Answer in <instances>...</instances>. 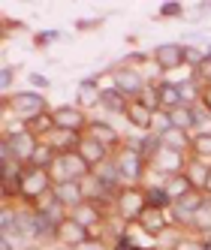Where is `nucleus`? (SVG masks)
I'll list each match as a JSON object with an SVG mask.
<instances>
[{
    "mask_svg": "<svg viewBox=\"0 0 211 250\" xmlns=\"http://www.w3.org/2000/svg\"><path fill=\"white\" fill-rule=\"evenodd\" d=\"M205 55H208V51H202V48H196V45H190V42H187V63H190L193 69H196V66L205 61Z\"/></svg>",
    "mask_w": 211,
    "mask_h": 250,
    "instance_id": "38",
    "label": "nucleus"
},
{
    "mask_svg": "<svg viewBox=\"0 0 211 250\" xmlns=\"http://www.w3.org/2000/svg\"><path fill=\"white\" fill-rule=\"evenodd\" d=\"M190 157H196V160H202V163H208V166H211V133H208V130L193 133Z\"/></svg>",
    "mask_w": 211,
    "mask_h": 250,
    "instance_id": "24",
    "label": "nucleus"
},
{
    "mask_svg": "<svg viewBox=\"0 0 211 250\" xmlns=\"http://www.w3.org/2000/svg\"><path fill=\"white\" fill-rule=\"evenodd\" d=\"M12 30H15V33H24V30H27V24H24V21H12V19H3V40L9 37Z\"/></svg>",
    "mask_w": 211,
    "mask_h": 250,
    "instance_id": "40",
    "label": "nucleus"
},
{
    "mask_svg": "<svg viewBox=\"0 0 211 250\" xmlns=\"http://www.w3.org/2000/svg\"><path fill=\"white\" fill-rule=\"evenodd\" d=\"M202 193L211 199V169H208V178H205V187H202Z\"/></svg>",
    "mask_w": 211,
    "mask_h": 250,
    "instance_id": "45",
    "label": "nucleus"
},
{
    "mask_svg": "<svg viewBox=\"0 0 211 250\" xmlns=\"http://www.w3.org/2000/svg\"><path fill=\"white\" fill-rule=\"evenodd\" d=\"M103 21H106V19H94V21L84 19V21H76V30H94V27H100Z\"/></svg>",
    "mask_w": 211,
    "mask_h": 250,
    "instance_id": "43",
    "label": "nucleus"
},
{
    "mask_svg": "<svg viewBox=\"0 0 211 250\" xmlns=\"http://www.w3.org/2000/svg\"><path fill=\"white\" fill-rule=\"evenodd\" d=\"M55 40H61V30H40V33H33V45H37V48H45Z\"/></svg>",
    "mask_w": 211,
    "mask_h": 250,
    "instance_id": "36",
    "label": "nucleus"
},
{
    "mask_svg": "<svg viewBox=\"0 0 211 250\" xmlns=\"http://www.w3.org/2000/svg\"><path fill=\"white\" fill-rule=\"evenodd\" d=\"M139 100H142L151 112H163V103H160V87H157V82H148V87L142 91V97H139Z\"/></svg>",
    "mask_w": 211,
    "mask_h": 250,
    "instance_id": "30",
    "label": "nucleus"
},
{
    "mask_svg": "<svg viewBox=\"0 0 211 250\" xmlns=\"http://www.w3.org/2000/svg\"><path fill=\"white\" fill-rule=\"evenodd\" d=\"M175 250H205V241L202 238H187V235H181V241H178V247Z\"/></svg>",
    "mask_w": 211,
    "mask_h": 250,
    "instance_id": "39",
    "label": "nucleus"
},
{
    "mask_svg": "<svg viewBox=\"0 0 211 250\" xmlns=\"http://www.w3.org/2000/svg\"><path fill=\"white\" fill-rule=\"evenodd\" d=\"M157 87H160V103H163V112L178 109L181 103V91H178V82H169V79H157Z\"/></svg>",
    "mask_w": 211,
    "mask_h": 250,
    "instance_id": "23",
    "label": "nucleus"
},
{
    "mask_svg": "<svg viewBox=\"0 0 211 250\" xmlns=\"http://www.w3.org/2000/svg\"><path fill=\"white\" fill-rule=\"evenodd\" d=\"M51 118H55V127L58 130L82 133V136L87 130V124H91V118H87L84 109H79V105H58V109H51Z\"/></svg>",
    "mask_w": 211,
    "mask_h": 250,
    "instance_id": "9",
    "label": "nucleus"
},
{
    "mask_svg": "<svg viewBox=\"0 0 211 250\" xmlns=\"http://www.w3.org/2000/svg\"><path fill=\"white\" fill-rule=\"evenodd\" d=\"M91 82L97 84V91H100V94H112V91H118V82H115V66L94 73V76H91Z\"/></svg>",
    "mask_w": 211,
    "mask_h": 250,
    "instance_id": "27",
    "label": "nucleus"
},
{
    "mask_svg": "<svg viewBox=\"0 0 211 250\" xmlns=\"http://www.w3.org/2000/svg\"><path fill=\"white\" fill-rule=\"evenodd\" d=\"M61 163H63V175H66V181H84V178H91L94 169L84 163V160L79 157V151L73 154H63L61 157Z\"/></svg>",
    "mask_w": 211,
    "mask_h": 250,
    "instance_id": "19",
    "label": "nucleus"
},
{
    "mask_svg": "<svg viewBox=\"0 0 211 250\" xmlns=\"http://www.w3.org/2000/svg\"><path fill=\"white\" fill-rule=\"evenodd\" d=\"M187 6L184 3H163L160 6V19H184Z\"/></svg>",
    "mask_w": 211,
    "mask_h": 250,
    "instance_id": "35",
    "label": "nucleus"
},
{
    "mask_svg": "<svg viewBox=\"0 0 211 250\" xmlns=\"http://www.w3.org/2000/svg\"><path fill=\"white\" fill-rule=\"evenodd\" d=\"M145 196H148V205L151 208H172V199H169V193L163 190V184L145 187Z\"/></svg>",
    "mask_w": 211,
    "mask_h": 250,
    "instance_id": "28",
    "label": "nucleus"
},
{
    "mask_svg": "<svg viewBox=\"0 0 211 250\" xmlns=\"http://www.w3.org/2000/svg\"><path fill=\"white\" fill-rule=\"evenodd\" d=\"M84 136L97 139L100 145H106L112 154H115L121 145H124V136H121V133L112 127V124H109V121H91V124H87V130H84Z\"/></svg>",
    "mask_w": 211,
    "mask_h": 250,
    "instance_id": "13",
    "label": "nucleus"
},
{
    "mask_svg": "<svg viewBox=\"0 0 211 250\" xmlns=\"http://www.w3.org/2000/svg\"><path fill=\"white\" fill-rule=\"evenodd\" d=\"M55 160H58V154L51 151V148L45 145V142H40V148L33 151V160H30V166H33V169H42V172H48L51 166H55Z\"/></svg>",
    "mask_w": 211,
    "mask_h": 250,
    "instance_id": "25",
    "label": "nucleus"
},
{
    "mask_svg": "<svg viewBox=\"0 0 211 250\" xmlns=\"http://www.w3.org/2000/svg\"><path fill=\"white\" fill-rule=\"evenodd\" d=\"M208 163H202V160H196V157H193V163L187 166V175H190V181H193V187H205V178H208Z\"/></svg>",
    "mask_w": 211,
    "mask_h": 250,
    "instance_id": "29",
    "label": "nucleus"
},
{
    "mask_svg": "<svg viewBox=\"0 0 211 250\" xmlns=\"http://www.w3.org/2000/svg\"><path fill=\"white\" fill-rule=\"evenodd\" d=\"M27 130H30V124L21 118H6V124H3V136H21Z\"/></svg>",
    "mask_w": 211,
    "mask_h": 250,
    "instance_id": "34",
    "label": "nucleus"
},
{
    "mask_svg": "<svg viewBox=\"0 0 211 250\" xmlns=\"http://www.w3.org/2000/svg\"><path fill=\"white\" fill-rule=\"evenodd\" d=\"M51 187H55V181L48 178V172L33 169V166H21V181H19V202L21 205L33 208L51 193Z\"/></svg>",
    "mask_w": 211,
    "mask_h": 250,
    "instance_id": "2",
    "label": "nucleus"
},
{
    "mask_svg": "<svg viewBox=\"0 0 211 250\" xmlns=\"http://www.w3.org/2000/svg\"><path fill=\"white\" fill-rule=\"evenodd\" d=\"M145 208H148L145 187H139V184H124V187L118 190V196H115V214H118L124 223L139 220Z\"/></svg>",
    "mask_w": 211,
    "mask_h": 250,
    "instance_id": "4",
    "label": "nucleus"
},
{
    "mask_svg": "<svg viewBox=\"0 0 211 250\" xmlns=\"http://www.w3.org/2000/svg\"><path fill=\"white\" fill-rule=\"evenodd\" d=\"M148 61H151V55H145V51H130V55L121 58V63H118V66H124V69H136V73H139V66H145Z\"/></svg>",
    "mask_w": 211,
    "mask_h": 250,
    "instance_id": "32",
    "label": "nucleus"
},
{
    "mask_svg": "<svg viewBox=\"0 0 211 250\" xmlns=\"http://www.w3.org/2000/svg\"><path fill=\"white\" fill-rule=\"evenodd\" d=\"M76 250H109V244H106V238H91V241H84Z\"/></svg>",
    "mask_w": 211,
    "mask_h": 250,
    "instance_id": "42",
    "label": "nucleus"
},
{
    "mask_svg": "<svg viewBox=\"0 0 211 250\" xmlns=\"http://www.w3.org/2000/svg\"><path fill=\"white\" fill-rule=\"evenodd\" d=\"M163 190L169 193V199H172V205H175L178 199H184V196L193 190V181H190V175H187V172H181V175L166 178V181H163Z\"/></svg>",
    "mask_w": 211,
    "mask_h": 250,
    "instance_id": "22",
    "label": "nucleus"
},
{
    "mask_svg": "<svg viewBox=\"0 0 211 250\" xmlns=\"http://www.w3.org/2000/svg\"><path fill=\"white\" fill-rule=\"evenodd\" d=\"M0 148H6L9 157H12L19 166H30L33 151L40 148V139L27 130V133H21V136H3V139H0Z\"/></svg>",
    "mask_w": 211,
    "mask_h": 250,
    "instance_id": "6",
    "label": "nucleus"
},
{
    "mask_svg": "<svg viewBox=\"0 0 211 250\" xmlns=\"http://www.w3.org/2000/svg\"><path fill=\"white\" fill-rule=\"evenodd\" d=\"M205 199H208V196H205L199 187H193V190L184 196V199H178V202H175V205L169 208V214H172V223H175V226H190L193 214H196V211L205 205Z\"/></svg>",
    "mask_w": 211,
    "mask_h": 250,
    "instance_id": "8",
    "label": "nucleus"
},
{
    "mask_svg": "<svg viewBox=\"0 0 211 250\" xmlns=\"http://www.w3.org/2000/svg\"><path fill=\"white\" fill-rule=\"evenodd\" d=\"M160 145L163 148H172V151H181V154H190V145H193V136L187 130H178V127H169L163 136H160Z\"/></svg>",
    "mask_w": 211,
    "mask_h": 250,
    "instance_id": "20",
    "label": "nucleus"
},
{
    "mask_svg": "<svg viewBox=\"0 0 211 250\" xmlns=\"http://www.w3.org/2000/svg\"><path fill=\"white\" fill-rule=\"evenodd\" d=\"M139 226H142L148 235L157 241L160 235H166L169 229H175V223H172V214H169V208H145L142 211V217H139Z\"/></svg>",
    "mask_w": 211,
    "mask_h": 250,
    "instance_id": "10",
    "label": "nucleus"
},
{
    "mask_svg": "<svg viewBox=\"0 0 211 250\" xmlns=\"http://www.w3.org/2000/svg\"><path fill=\"white\" fill-rule=\"evenodd\" d=\"M12 82H15V69L9 63H3L0 66V91H3V97L12 91Z\"/></svg>",
    "mask_w": 211,
    "mask_h": 250,
    "instance_id": "37",
    "label": "nucleus"
},
{
    "mask_svg": "<svg viewBox=\"0 0 211 250\" xmlns=\"http://www.w3.org/2000/svg\"><path fill=\"white\" fill-rule=\"evenodd\" d=\"M199 103H202V109L211 115V87H202V100Z\"/></svg>",
    "mask_w": 211,
    "mask_h": 250,
    "instance_id": "44",
    "label": "nucleus"
},
{
    "mask_svg": "<svg viewBox=\"0 0 211 250\" xmlns=\"http://www.w3.org/2000/svg\"><path fill=\"white\" fill-rule=\"evenodd\" d=\"M124 118L130 127L136 130H142V133H151V124H154V112L148 109V105L142 100H130L127 103V109H124Z\"/></svg>",
    "mask_w": 211,
    "mask_h": 250,
    "instance_id": "16",
    "label": "nucleus"
},
{
    "mask_svg": "<svg viewBox=\"0 0 211 250\" xmlns=\"http://www.w3.org/2000/svg\"><path fill=\"white\" fill-rule=\"evenodd\" d=\"M51 196H55V202L63 205L66 211H73V208H79L82 202H87V199H84V187H82V181H63V184H55V187H51Z\"/></svg>",
    "mask_w": 211,
    "mask_h": 250,
    "instance_id": "14",
    "label": "nucleus"
},
{
    "mask_svg": "<svg viewBox=\"0 0 211 250\" xmlns=\"http://www.w3.org/2000/svg\"><path fill=\"white\" fill-rule=\"evenodd\" d=\"M84 241H91V232H87L82 223H76L73 217H66L61 226H58V247H66V250H76V247H82Z\"/></svg>",
    "mask_w": 211,
    "mask_h": 250,
    "instance_id": "12",
    "label": "nucleus"
},
{
    "mask_svg": "<svg viewBox=\"0 0 211 250\" xmlns=\"http://www.w3.org/2000/svg\"><path fill=\"white\" fill-rule=\"evenodd\" d=\"M115 82H118V91L124 94L127 100H139L142 91L148 87L145 76L136 73V69H124V66H115Z\"/></svg>",
    "mask_w": 211,
    "mask_h": 250,
    "instance_id": "11",
    "label": "nucleus"
},
{
    "mask_svg": "<svg viewBox=\"0 0 211 250\" xmlns=\"http://www.w3.org/2000/svg\"><path fill=\"white\" fill-rule=\"evenodd\" d=\"M172 127V118H169V112H154V124H151V133L160 139L166 130Z\"/></svg>",
    "mask_w": 211,
    "mask_h": 250,
    "instance_id": "33",
    "label": "nucleus"
},
{
    "mask_svg": "<svg viewBox=\"0 0 211 250\" xmlns=\"http://www.w3.org/2000/svg\"><path fill=\"white\" fill-rule=\"evenodd\" d=\"M112 160H115V166H118V172H121V178H124V184H139L142 178L151 172V166H148V160L139 154L133 145H121L115 154H112Z\"/></svg>",
    "mask_w": 211,
    "mask_h": 250,
    "instance_id": "3",
    "label": "nucleus"
},
{
    "mask_svg": "<svg viewBox=\"0 0 211 250\" xmlns=\"http://www.w3.org/2000/svg\"><path fill=\"white\" fill-rule=\"evenodd\" d=\"M51 250H66V247H58V244H55V247H51Z\"/></svg>",
    "mask_w": 211,
    "mask_h": 250,
    "instance_id": "47",
    "label": "nucleus"
},
{
    "mask_svg": "<svg viewBox=\"0 0 211 250\" xmlns=\"http://www.w3.org/2000/svg\"><path fill=\"white\" fill-rule=\"evenodd\" d=\"M24 250H42V247H40V244H27Z\"/></svg>",
    "mask_w": 211,
    "mask_h": 250,
    "instance_id": "46",
    "label": "nucleus"
},
{
    "mask_svg": "<svg viewBox=\"0 0 211 250\" xmlns=\"http://www.w3.org/2000/svg\"><path fill=\"white\" fill-rule=\"evenodd\" d=\"M190 229L199 232V235H208V232H211V199H205V205H202L196 214H193Z\"/></svg>",
    "mask_w": 211,
    "mask_h": 250,
    "instance_id": "26",
    "label": "nucleus"
},
{
    "mask_svg": "<svg viewBox=\"0 0 211 250\" xmlns=\"http://www.w3.org/2000/svg\"><path fill=\"white\" fill-rule=\"evenodd\" d=\"M76 105L79 109H94V105H103V94L97 91V84L91 82V79H84V82H79V91H76Z\"/></svg>",
    "mask_w": 211,
    "mask_h": 250,
    "instance_id": "21",
    "label": "nucleus"
},
{
    "mask_svg": "<svg viewBox=\"0 0 211 250\" xmlns=\"http://www.w3.org/2000/svg\"><path fill=\"white\" fill-rule=\"evenodd\" d=\"M151 61H154L157 69H163V73L181 69V66H187V45H181V42H160L151 51Z\"/></svg>",
    "mask_w": 211,
    "mask_h": 250,
    "instance_id": "7",
    "label": "nucleus"
},
{
    "mask_svg": "<svg viewBox=\"0 0 211 250\" xmlns=\"http://www.w3.org/2000/svg\"><path fill=\"white\" fill-rule=\"evenodd\" d=\"M148 166H151V172H157L166 181V178H172V175H181V172H187V154H181V151H172V148H157L154 151V157L148 160Z\"/></svg>",
    "mask_w": 211,
    "mask_h": 250,
    "instance_id": "5",
    "label": "nucleus"
},
{
    "mask_svg": "<svg viewBox=\"0 0 211 250\" xmlns=\"http://www.w3.org/2000/svg\"><path fill=\"white\" fill-rule=\"evenodd\" d=\"M45 145L55 151L58 157H63V154H73V151H79V142H82V133H69V130H55L51 136H45L42 139Z\"/></svg>",
    "mask_w": 211,
    "mask_h": 250,
    "instance_id": "17",
    "label": "nucleus"
},
{
    "mask_svg": "<svg viewBox=\"0 0 211 250\" xmlns=\"http://www.w3.org/2000/svg\"><path fill=\"white\" fill-rule=\"evenodd\" d=\"M27 82H30L33 87H40V91H48V87H51V82H48L45 76H40V73H30V76H27Z\"/></svg>",
    "mask_w": 211,
    "mask_h": 250,
    "instance_id": "41",
    "label": "nucleus"
},
{
    "mask_svg": "<svg viewBox=\"0 0 211 250\" xmlns=\"http://www.w3.org/2000/svg\"><path fill=\"white\" fill-rule=\"evenodd\" d=\"M79 157H82L91 169H97V166H103V163H106V160H112V151L106 148V145H100L97 139L82 136V142H79Z\"/></svg>",
    "mask_w": 211,
    "mask_h": 250,
    "instance_id": "15",
    "label": "nucleus"
},
{
    "mask_svg": "<svg viewBox=\"0 0 211 250\" xmlns=\"http://www.w3.org/2000/svg\"><path fill=\"white\" fill-rule=\"evenodd\" d=\"M0 109H3L6 118H21L27 124L51 112L45 94H40V91H15V94H6L3 100H0Z\"/></svg>",
    "mask_w": 211,
    "mask_h": 250,
    "instance_id": "1",
    "label": "nucleus"
},
{
    "mask_svg": "<svg viewBox=\"0 0 211 250\" xmlns=\"http://www.w3.org/2000/svg\"><path fill=\"white\" fill-rule=\"evenodd\" d=\"M127 97L121 94V91H112V94H103V109H109V112H121L124 115V109H127Z\"/></svg>",
    "mask_w": 211,
    "mask_h": 250,
    "instance_id": "31",
    "label": "nucleus"
},
{
    "mask_svg": "<svg viewBox=\"0 0 211 250\" xmlns=\"http://www.w3.org/2000/svg\"><path fill=\"white\" fill-rule=\"evenodd\" d=\"M169 118H172V127L190 133V130H196L202 124V109H199V105H178V109L169 112Z\"/></svg>",
    "mask_w": 211,
    "mask_h": 250,
    "instance_id": "18",
    "label": "nucleus"
}]
</instances>
